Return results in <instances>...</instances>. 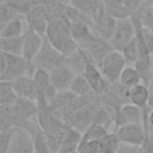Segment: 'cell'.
<instances>
[{
	"label": "cell",
	"mask_w": 153,
	"mask_h": 153,
	"mask_svg": "<svg viewBox=\"0 0 153 153\" xmlns=\"http://www.w3.org/2000/svg\"><path fill=\"white\" fill-rule=\"evenodd\" d=\"M45 37L65 56L72 55L79 48L72 36V22L66 17L50 22L47 27Z\"/></svg>",
	"instance_id": "1"
},
{
	"label": "cell",
	"mask_w": 153,
	"mask_h": 153,
	"mask_svg": "<svg viewBox=\"0 0 153 153\" xmlns=\"http://www.w3.org/2000/svg\"><path fill=\"white\" fill-rule=\"evenodd\" d=\"M36 67L23 55L0 54V81H13L23 75H33Z\"/></svg>",
	"instance_id": "2"
},
{
	"label": "cell",
	"mask_w": 153,
	"mask_h": 153,
	"mask_svg": "<svg viewBox=\"0 0 153 153\" xmlns=\"http://www.w3.org/2000/svg\"><path fill=\"white\" fill-rule=\"evenodd\" d=\"M67 56H65L62 53H60L44 36V41L42 44L41 50L36 55V57L32 61V65L36 68H43L48 72L51 69L60 67L62 65H66Z\"/></svg>",
	"instance_id": "3"
},
{
	"label": "cell",
	"mask_w": 153,
	"mask_h": 153,
	"mask_svg": "<svg viewBox=\"0 0 153 153\" xmlns=\"http://www.w3.org/2000/svg\"><path fill=\"white\" fill-rule=\"evenodd\" d=\"M126 63L127 61L123 54L118 50H112L103 59V61L98 67L103 76L106 79V81L110 84H115L120 80L121 73L124 69Z\"/></svg>",
	"instance_id": "4"
},
{
	"label": "cell",
	"mask_w": 153,
	"mask_h": 153,
	"mask_svg": "<svg viewBox=\"0 0 153 153\" xmlns=\"http://www.w3.org/2000/svg\"><path fill=\"white\" fill-rule=\"evenodd\" d=\"M116 134H117L120 142H122V143L142 146L147 137V134H148L147 121L127 123L122 127H118Z\"/></svg>",
	"instance_id": "5"
},
{
	"label": "cell",
	"mask_w": 153,
	"mask_h": 153,
	"mask_svg": "<svg viewBox=\"0 0 153 153\" xmlns=\"http://www.w3.org/2000/svg\"><path fill=\"white\" fill-rule=\"evenodd\" d=\"M79 48H81L82 50H85L87 53V55L91 57V60L97 66L100 65V62L103 61V59L109 53H111L112 50H115L114 47L111 45V43L109 41L104 39L103 37H100L94 31H93L92 37L88 41H86L85 43L80 44Z\"/></svg>",
	"instance_id": "6"
},
{
	"label": "cell",
	"mask_w": 153,
	"mask_h": 153,
	"mask_svg": "<svg viewBox=\"0 0 153 153\" xmlns=\"http://www.w3.org/2000/svg\"><path fill=\"white\" fill-rule=\"evenodd\" d=\"M13 109H14L16 128L26 129L27 126L31 123V118L35 115H37V103L36 100H32V99L19 97L16 104L13 105Z\"/></svg>",
	"instance_id": "7"
},
{
	"label": "cell",
	"mask_w": 153,
	"mask_h": 153,
	"mask_svg": "<svg viewBox=\"0 0 153 153\" xmlns=\"http://www.w3.org/2000/svg\"><path fill=\"white\" fill-rule=\"evenodd\" d=\"M116 24H117V19L115 17H112L106 11L104 4H102L100 8L93 17V31L97 32L104 39L110 42V39L115 32Z\"/></svg>",
	"instance_id": "8"
},
{
	"label": "cell",
	"mask_w": 153,
	"mask_h": 153,
	"mask_svg": "<svg viewBox=\"0 0 153 153\" xmlns=\"http://www.w3.org/2000/svg\"><path fill=\"white\" fill-rule=\"evenodd\" d=\"M135 37V26L130 17L117 19L115 32L110 39L111 45L115 50L121 51L123 47Z\"/></svg>",
	"instance_id": "9"
},
{
	"label": "cell",
	"mask_w": 153,
	"mask_h": 153,
	"mask_svg": "<svg viewBox=\"0 0 153 153\" xmlns=\"http://www.w3.org/2000/svg\"><path fill=\"white\" fill-rule=\"evenodd\" d=\"M148 114L149 112L147 111V108L142 109L137 105L128 103V104L123 105L120 111H117L115 114V124L117 127H122L127 123L143 122L148 118Z\"/></svg>",
	"instance_id": "10"
},
{
	"label": "cell",
	"mask_w": 153,
	"mask_h": 153,
	"mask_svg": "<svg viewBox=\"0 0 153 153\" xmlns=\"http://www.w3.org/2000/svg\"><path fill=\"white\" fill-rule=\"evenodd\" d=\"M7 153H35L33 135L24 128H17Z\"/></svg>",
	"instance_id": "11"
},
{
	"label": "cell",
	"mask_w": 153,
	"mask_h": 153,
	"mask_svg": "<svg viewBox=\"0 0 153 153\" xmlns=\"http://www.w3.org/2000/svg\"><path fill=\"white\" fill-rule=\"evenodd\" d=\"M25 20L29 24V27L35 30L42 36H45L47 27H48V12L44 4H39L27 11L25 14Z\"/></svg>",
	"instance_id": "12"
},
{
	"label": "cell",
	"mask_w": 153,
	"mask_h": 153,
	"mask_svg": "<svg viewBox=\"0 0 153 153\" xmlns=\"http://www.w3.org/2000/svg\"><path fill=\"white\" fill-rule=\"evenodd\" d=\"M43 41H44V36L39 35L38 32H36L31 27L27 29V31L25 32V38H24L23 56L29 62L32 63L33 59L36 57V55L38 54V51L42 48Z\"/></svg>",
	"instance_id": "13"
},
{
	"label": "cell",
	"mask_w": 153,
	"mask_h": 153,
	"mask_svg": "<svg viewBox=\"0 0 153 153\" xmlns=\"http://www.w3.org/2000/svg\"><path fill=\"white\" fill-rule=\"evenodd\" d=\"M12 85L18 94V97L22 98H27V99H32L36 100L38 97V87L35 82L33 76L31 75H23L16 80L12 81Z\"/></svg>",
	"instance_id": "14"
},
{
	"label": "cell",
	"mask_w": 153,
	"mask_h": 153,
	"mask_svg": "<svg viewBox=\"0 0 153 153\" xmlns=\"http://www.w3.org/2000/svg\"><path fill=\"white\" fill-rule=\"evenodd\" d=\"M49 74H50V78L53 80V84H54L56 91L69 90L71 84L76 75L67 65H62L60 67L51 69L49 72Z\"/></svg>",
	"instance_id": "15"
},
{
	"label": "cell",
	"mask_w": 153,
	"mask_h": 153,
	"mask_svg": "<svg viewBox=\"0 0 153 153\" xmlns=\"http://www.w3.org/2000/svg\"><path fill=\"white\" fill-rule=\"evenodd\" d=\"M32 76H33L35 82L38 87V91L50 102L55 97L57 91H56V88L53 84V80L50 78L49 72L43 69V68H36Z\"/></svg>",
	"instance_id": "16"
},
{
	"label": "cell",
	"mask_w": 153,
	"mask_h": 153,
	"mask_svg": "<svg viewBox=\"0 0 153 153\" xmlns=\"http://www.w3.org/2000/svg\"><path fill=\"white\" fill-rule=\"evenodd\" d=\"M82 74L85 75V78L90 82L93 92H96V93L102 92L109 85V82L106 81V79L103 76L99 67L94 62H92V61H88L87 62L86 68H85V71H84Z\"/></svg>",
	"instance_id": "17"
},
{
	"label": "cell",
	"mask_w": 153,
	"mask_h": 153,
	"mask_svg": "<svg viewBox=\"0 0 153 153\" xmlns=\"http://www.w3.org/2000/svg\"><path fill=\"white\" fill-rule=\"evenodd\" d=\"M148 86L145 84H137L129 91V100L131 104L137 105L142 109L148 108Z\"/></svg>",
	"instance_id": "18"
},
{
	"label": "cell",
	"mask_w": 153,
	"mask_h": 153,
	"mask_svg": "<svg viewBox=\"0 0 153 153\" xmlns=\"http://www.w3.org/2000/svg\"><path fill=\"white\" fill-rule=\"evenodd\" d=\"M115 114L116 111L114 109H111L108 105L100 104L93 114L92 123H98L100 126H104L106 129H109V127L115 123Z\"/></svg>",
	"instance_id": "19"
},
{
	"label": "cell",
	"mask_w": 153,
	"mask_h": 153,
	"mask_svg": "<svg viewBox=\"0 0 153 153\" xmlns=\"http://www.w3.org/2000/svg\"><path fill=\"white\" fill-rule=\"evenodd\" d=\"M25 33L18 37L4 38L0 37V49L7 54L12 55H23V45H24Z\"/></svg>",
	"instance_id": "20"
},
{
	"label": "cell",
	"mask_w": 153,
	"mask_h": 153,
	"mask_svg": "<svg viewBox=\"0 0 153 153\" xmlns=\"http://www.w3.org/2000/svg\"><path fill=\"white\" fill-rule=\"evenodd\" d=\"M76 98H78V96L75 93H73L71 90L57 91V93L55 94V97L49 103H50V106H51V109L54 111H59V110L66 108L67 105H69Z\"/></svg>",
	"instance_id": "21"
},
{
	"label": "cell",
	"mask_w": 153,
	"mask_h": 153,
	"mask_svg": "<svg viewBox=\"0 0 153 153\" xmlns=\"http://www.w3.org/2000/svg\"><path fill=\"white\" fill-rule=\"evenodd\" d=\"M93 35V29L85 23H72V36L78 43V47L88 41Z\"/></svg>",
	"instance_id": "22"
},
{
	"label": "cell",
	"mask_w": 153,
	"mask_h": 153,
	"mask_svg": "<svg viewBox=\"0 0 153 153\" xmlns=\"http://www.w3.org/2000/svg\"><path fill=\"white\" fill-rule=\"evenodd\" d=\"M18 98L12 81H0V105H14Z\"/></svg>",
	"instance_id": "23"
},
{
	"label": "cell",
	"mask_w": 153,
	"mask_h": 153,
	"mask_svg": "<svg viewBox=\"0 0 153 153\" xmlns=\"http://www.w3.org/2000/svg\"><path fill=\"white\" fill-rule=\"evenodd\" d=\"M69 4L75 8L80 10L81 12H84L85 14L93 18L98 12V10L100 8L103 1L102 0H71Z\"/></svg>",
	"instance_id": "24"
},
{
	"label": "cell",
	"mask_w": 153,
	"mask_h": 153,
	"mask_svg": "<svg viewBox=\"0 0 153 153\" xmlns=\"http://www.w3.org/2000/svg\"><path fill=\"white\" fill-rule=\"evenodd\" d=\"M65 17L68 18L72 23H85V24H88L90 26H92V29H93V18L87 16V14H85L80 10L75 8L71 4H66Z\"/></svg>",
	"instance_id": "25"
},
{
	"label": "cell",
	"mask_w": 153,
	"mask_h": 153,
	"mask_svg": "<svg viewBox=\"0 0 153 153\" xmlns=\"http://www.w3.org/2000/svg\"><path fill=\"white\" fill-rule=\"evenodd\" d=\"M69 90L75 93L78 97H81V96H87L90 93L93 92L90 82L87 81V79L85 78L84 74H76L75 78L73 79L72 84H71V87Z\"/></svg>",
	"instance_id": "26"
},
{
	"label": "cell",
	"mask_w": 153,
	"mask_h": 153,
	"mask_svg": "<svg viewBox=\"0 0 153 153\" xmlns=\"http://www.w3.org/2000/svg\"><path fill=\"white\" fill-rule=\"evenodd\" d=\"M24 33L25 32H23V23H22L20 17L11 20L4 27L0 29V37H4V38L18 37V36H22Z\"/></svg>",
	"instance_id": "27"
},
{
	"label": "cell",
	"mask_w": 153,
	"mask_h": 153,
	"mask_svg": "<svg viewBox=\"0 0 153 153\" xmlns=\"http://www.w3.org/2000/svg\"><path fill=\"white\" fill-rule=\"evenodd\" d=\"M108 129L104 126H100L98 123H91V126L86 129V131L82 134V140L81 143H86L88 141H96V140H100L103 139L106 134H108Z\"/></svg>",
	"instance_id": "28"
},
{
	"label": "cell",
	"mask_w": 153,
	"mask_h": 153,
	"mask_svg": "<svg viewBox=\"0 0 153 153\" xmlns=\"http://www.w3.org/2000/svg\"><path fill=\"white\" fill-rule=\"evenodd\" d=\"M118 81L122 85L131 88L133 86L140 84L141 78H140V74H139V72L136 71L135 67H124V69L121 73V76H120Z\"/></svg>",
	"instance_id": "29"
},
{
	"label": "cell",
	"mask_w": 153,
	"mask_h": 153,
	"mask_svg": "<svg viewBox=\"0 0 153 153\" xmlns=\"http://www.w3.org/2000/svg\"><path fill=\"white\" fill-rule=\"evenodd\" d=\"M134 67L140 74L141 80L143 81L145 85L148 86L149 81L153 79V69H152V59L151 60H141L139 59L135 63Z\"/></svg>",
	"instance_id": "30"
},
{
	"label": "cell",
	"mask_w": 153,
	"mask_h": 153,
	"mask_svg": "<svg viewBox=\"0 0 153 153\" xmlns=\"http://www.w3.org/2000/svg\"><path fill=\"white\" fill-rule=\"evenodd\" d=\"M13 127H16L13 105H0V130Z\"/></svg>",
	"instance_id": "31"
},
{
	"label": "cell",
	"mask_w": 153,
	"mask_h": 153,
	"mask_svg": "<svg viewBox=\"0 0 153 153\" xmlns=\"http://www.w3.org/2000/svg\"><path fill=\"white\" fill-rule=\"evenodd\" d=\"M20 16L22 14L18 12V10L16 7H13L12 5H8L6 2H1V6H0V29L4 27L11 20H13Z\"/></svg>",
	"instance_id": "32"
},
{
	"label": "cell",
	"mask_w": 153,
	"mask_h": 153,
	"mask_svg": "<svg viewBox=\"0 0 153 153\" xmlns=\"http://www.w3.org/2000/svg\"><path fill=\"white\" fill-rule=\"evenodd\" d=\"M121 53L123 54L124 59L127 62L129 63H135L139 59V47H137V41L136 37H134L131 41H129L123 49L121 50Z\"/></svg>",
	"instance_id": "33"
},
{
	"label": "cell",
	"mask_w": 153,
	"mask_h": 153,
	"mask_svg": "<svg viewBox=\"0 0 153 153\" xmlns=\"http://www.w3.org/2000/svg\"><path fill=\"white\" fill-rule=\"evenodd\" d=\"M33 141H35V153H53L41 127L33 134Z\"/></svg>",
	"instance_id": "34"
},
{
	"label": "cell",
	"mask_w": 153,
	"mask_h": 153,
	"mask_svg": "<svg viewBox=\"0 0 153 153\" xmlns=\"http://www.w3.org/2000/svg\"><path fill=\"white\" fill-rule=\"evenodd\" d=\"M99 141H100L102 149H110V151H117V148H118V146L121 143L116 133H108Z\"/></svg>",
	"instance_id": "35"
},
{
	"label": "cell",
	"mask_w": 153,
	"mask_h": 153,
	"mask_svg": "<svg viewBox=\"0 0 153 153\" xmlns=\"http://www.w3.org/2000/svg\"><path fill=\"white\" fill-rule=\"evenodd\" d=\"M17 128H8L5 130H0V153H7L11 140L16 133Z\"/></svg>",
	"instance_id": "36"
},
{
	"label": "cell",
	"mask_w": 153,
	"mask_h": 153,
	"mask_svg": "<svg viewBox=\"0 0 153 153\" xmlns=\"http://www.w3.org/2000/svg\"><path fill=\"white\" fill-rule=\"evenodd\" d=\"M141 19H142L143 26L153 31V6L152 5L145 4L141 13Z\"/></svg>",
	"instance_id": "37"
},
{
	"label": "cell",
	"mask_w": 153,
	"mask_h": 153,
	"mask_svg": "<svg viewBox=\"0 0 153 153\" xmlns=\"http://www.w3.org/2000/svg\"><path fill=\"white\" fill-rule=\"evenodd\" d=\"M142 36L146 43V47L148 49V51L151 53V55L153 54V31L147 29L146 26H142Z\"/></svg>",
	"instance_id": "38"
},
{
	"label": "cell",
	"mask_w": 153,
	"mask_h": 153,
	"mask_svg": "<svg viewBox=\"0 0 153 153\" xmlns=\"http://www.w3.org/2000/svg\"><path fill=\"white\" fill-rule=\"evenodd\" d=\"M148 93H149V97H148V106L151 109H153V79L148 84Z\"/></svg>",
	"instance_id": "39"
},
{
	"label": "cell",
	"mask_w": 153,
	"mask_h": 153,
	"mask_svg": "<svg viewBox=\"0 0 153 153\" xmlns=\"http://www.w3.org/2000/svg\"><path fill=\"white\" fill-rule=\"evenodd\" d=\"M147 122H148V126H149V127H153V109H152V110L149 111V114H148Z\"/></svg>",
	"instance_id": "40"
},
{
	"label": "cell",
	"mask_w": 153,
	"mask_h": 153,
	"mask_svg": "<svg viewBox=\"0 0 153 153\" xmlns=\"http://www.w3.org/2000/svg\"><path fill=\"white\" fill-rule=\"evenodd\" d=\"M99 153H116V151H110V149H102Z\"/></svg>",
	"instance_id": "41"
},
{
	"label": "cell",
	"mask_w": 153,
	"mask_h": 153,
	"mask_svg": "<svg viewBox=\"0 0 153 153\" xmlns=\"http://www.w3.org/2000/svg\"><path fill=\"white\" fill-rule=\"evenodd\" d=\"M141 1H143V2H146V4H148V5H151V4L153 2V0H141Z\"/></svg>",
	"instance_id": "42"
},
{
	"label": "cell",
	"mask_w": 153,
	"mask_h": 153,
	"mask_svg": "<svg viewBox=\"0 0 153 153\" xmlns=\"http://www.w3.org/2000/svg\"><path fill=\"white\" fill-rule=\"evenodd\" d=\"M140 153H143V152H142V148H141V152H140Z\"/></svg>",
	"instance_id": "43"
},
{
	"label": "cell",
	"mask_w": 153,
	"mask_h": 153,
	"mask_svg": "<svg viewBox=\"0 0 153 153\" xmlns=\"http://www.w3.org/2000/svg\"><path fill=\"white\" fill-rule=\"evenodd\" d=\"M4 1H5V0H1V2H4Z\"/></svg>",
	"instance_id": "44"
},
{
	"label": "cell",
	"mask_w": 153,
	"mask_h": 153,
	"mask_svg": "<svg viewBox=\"0 0 153 153\" xmlns=\"http://www.w3.org/2000/svg\"><path fill=\"white\" fill-rule=\"evenodd\" d=\"M74 153H79V152H74Z\"/></svg>",
	"instance_id": "45"
},
{
	"label": "cell",
	"mask_w": 153,
	"mask_h": 153,
	"mask_svg": "<svg viewBox=\"0 0 153 153\" xmlns=\"http://www.w3.org/2000/svg\"><path fill=\"white\" fill-rule=\"evenodd\" d=\"M151 5H152V6H153V2H152V4H151Z\"/></svg>",
	"instance_id": "46"
}]
</instances>
